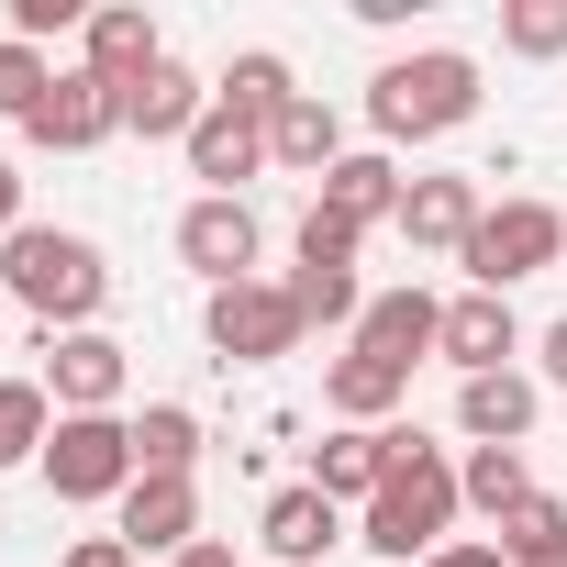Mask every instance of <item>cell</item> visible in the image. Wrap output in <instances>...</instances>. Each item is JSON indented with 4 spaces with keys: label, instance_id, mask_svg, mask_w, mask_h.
<instances>
[{
    "label": "cell",
    "instance_id": "26",
    "mask_svg": "<svg viewBox=\"0 0 567 567\" xmlns=\"http://www.w3.org/2000/svg\"><path fill=\"white\" fill-rule=\"evenodd\" d=\"M45 434H56L45 379H0V467H45Z\"/></svg>",
    "mask_w": 567,
    "mask_h": 567
},
{
    "label": "cell",
    "instance_id": "9",
    "mask_svg": "<svg viewBox=\"0 0 567 567\" xmlns=\"http://www.w3.org/2000/svg\"><path fill=\"white\" fill-rule=\"evenodd\" d=\"M123 379H134V357H123L101 323H90V334H45V401H56V412H112Z\"/></svg>",
    "mask_w": 567,
    "mask_h": 567
},
{
    "label": "cell",
    "instance_id": "31",
    "mask_svg": "<svg viewBox=\"0 0 567 567\" xmlns=\"http://www.w3.org/2000/svg\"><path fill=\"white\" fill-rule=\"evenodd\" d=\"M301 267H357V223L312 200V212H301Z\"/></svg>",
    "mask_w": 567,
    "mask_h": 567
},
{
    "label": "cell",
    "instance_id": "12",
    "mask_svg": "<svg viewBox=\"0 0 567 567\" xmlns=\"http://www.w3.org/2000/svg\"><path fill=\"white\" fill-rule=\"evenodd\" d=\"M112 512H123L112 534H123L134 556H189V545H200V489H189V478H134Z\"/></svg>",
    "mask_w": 567,
    "mask_h": 567
},
{
    "label": "cell",
    "instance_id": "30",
    "mask_svg": "<svg viewBox=\"0 0 567 567\" xmlns=\"http://www.w3.org/2000/svg\"><path fill=\"white\" fill-rule=\"evenodd\" d=\"M501 45H512V56H567V0H512V12H501Z\"/></svg>",
    "mask_w": 567,
    "mask_h": 567
},
{
    "label": "cell",
    "instance_id": "13",
    "mask_svg": "<svg viewBox=\"0 0 567 567\" xmlns=\"http://www.w3.org/2000/svg\"><path fill=\"white\" fill-rule=\"evenodd\" d=\"M334 534H346V501H323L312 478H301V489H278V501L256 512V545H267L278 567H323V556H334Z\"/></svg>",
    "mask_w": 567,
    "mask_h": 567
},
{
    "label": "cell",
    "instance_id": "8",
    "mask_svg": "<svg viewBox=\"0 0 567 567\" xmlns=\"http://www.w3.org/2000/svg\"><path fill=\"white\" fill-rule=\"evenodd\" d=\"M256 245H267V223H256L245 200H212V189H200V200L178 212V256H189V267L212 278V290H234V278H256Z\"/></svg>",
    "mask_w": 567,
    "mask_h": 567
},
{
    "label": "cell",
    "instance_id": "10",
    "mask_svg": "<svg viewBox=\"0 0 567 567\" xmlns=\"http://www.w3.org/2000/svg\"><path fill=\"white\" fill-rule=\"evenodd\" d=\"M434 334H445V301L434 290H379L368 312H357V357H379V368H423L434 357Z\"/></svg>",
    "mask_w": 567,
    "mask_h": 567
},
{
    "label": "cell",
    "instance_id": "25",
    "mask_svg": "<svg viewBox=\"0 0 567 567\" xmlns=\"http://www.w3.org/2000/svg\"><path fill=\"white\" fill-rule=\"evenodd\" d=\"M489 545H501L512 567H567V501H545V489H534L523 512H501V523H489Z\"/></svg>",
    "mask_w": 567,
    "mask_h": 567
},
{
    "label": "cell",
    "instance_id": "1",
    "mask_svg": "<svg viewBox=\"0 0 567 567\" xmlns=\"http://www.w3.org/2000/svg\"><path fill=\"white\" fill-rule=\"evenodd\" d=\"M0 290H12L45 334H90L101 301H112V256L90 234H56V223H23L12 245H0Z\"/></svg>",
    "mask_w": 567,
    "mask_h": 567
},
{
    "label": "cell",
    "instance_id": "14",
    "mask_svg": "<svg viewBox=\"0 0 567 567\" xmlns=\"http://www.w3.org/2000/svg\"><path fill=\"white\" fill-rule=\"evenodd\" d=\"M79 68H90V79H112V90H134V79H156V68H167V45H156V23L134 12V0H101L90 34H79Z\"/></svg>",
    "mask_w": 567,
    "mask_h": 567
},
{
    "label": "cell",
    "instance_id": "17",
    "mask_svg": "<svg viewBox=\"0 0 567 567\" xmlns=\"http://www.w3.org/2000/svg\"><path fill=\"white\" fill-rule=\"evenodd\" d=\"M478 178H412L401 189V234L423 245V256H467V234H478Z\"/></svg>",
    "mask_w": 567,
    "mask_h": 567
},
{
    "label": "cell",
    "instance_id": "4",
    "mask_svg": "<svg viewBox=\"0 0 567 567\" xmlns=\"http://www.w3.org/2000/svg\"><path fill=\"white\" fill-rule=\"evenodd\" d=\"M145 467H134V423L123 412H56L45 434V489L56 501H123Z\"/></svg>",
    "mask_w": 567,
    "mask_h": 567
},
{
    "label": "cell",
    "instance_id": "34",
    "mask_svg": "<svg viewBox=\"0 0 567 567\" xmlns=\"http://www.w3.org/2000/svg\"><path fill=\"white\" fill-rule=\"evenodd\" d=\"M68 567H145L123 534H90V545H68Z\"/></svg>",
    "mask_w": 567,
    "mask_h": 567
},
{
    "label": "cell",
    "instance_id": "3",
    "mask_svg": "<svg viewBox=\"0 0 567 567\" xmlns=\"http://www.w3.org/2000/svg\"><path fill=\"white\" fill-rule=\"evenodd\" d=\"M478 112V56H456V45H423V56H390L379 79H368V123L390 134V145H423V134H456Z\"/></svg>",
    "mask_w": 567,
    "mask_h": 567
},
{
    "label": "cell",
    "instance_id": "15",
    "mask_svg": "<svg viewBox=\"0 0 567 567\" xmlns=\"http://www.w3.org/2000/svg\"><path fill=\"white\" fill-rule=\"evenodd\" d=\"M390 467H401V423H379V434L334 423V434L312 445V489H323V501H379Z\"/></svg>",
    "mask_w": 567,
    "mask_h": 567
},
{
    "label": "cell",
    "instance_id": "5",
    "mask_svg": "<svg viewBox=\"0 0 567 567\" xmlns=\"http://www.w3.org/2000/svg\"><path fill=\"white\" fill-rule=\"evenodd\" d=\"M200 334H212L223 368H267V357H290L312 323H301V301H290V278H234V290H212Z\"/></svg>",
    "mask_w": 567,
    "mask_h": 567
},
{
    "label": "cell",
    "instance_id": "16",
    "mask_svg": "<svg viewBox=\"0 0 567 567\" xmlns=\"http://www.w3.org/2000/svg\"><path fill=\"white\" fill-rule=\"evenodd\" d=\"M256 167H267V123L234 112V101H212L200 134H189V178H212V200H234V178H256Z\"/></svg>",
    "mask_w": 567,
    "mask_h": 567
},
{
    "label": "cell",
    "instance_id": "32",
    "mask_svg": "<svg viewBox=\"0 0 567 567\" xmlns=\"http://www.w3.org/2000/svg\"><path fill=\"white\" fill-rule=\"evenodd\" d=\"M45 34H90V0H12V45H45Z\"/></svg>",
    "mask_w": 567,
    "mask_h": 567
},
{
    "label": "cell",
    "instance_id": "7",
    "mask_svg": "<svg viewBox=\"0 0 567 567\" xmlns=\"http://www.w3.org/2000/svg\"><path fill=\"white\" fill-rule=\"evenodd\" d=\"M34 145H56V156H90V145H112L123 134V90L112 79H90V68H56V90L34 101V123H23Z\"/></svg>",
    "mask_w": 567,
    "mask_h": 567
},
{
    "label": "cell",
    "instance_id": "21",
    "mask_svg": "<svg viewBox=\"0 0 567 567\" xmlns=\"http://www.w3.org/2000/svg\"><path fill=\"white\" fill-rule=\"evenodd\" d=\"M401 390H412V379H401V368H379V357H357V346L323 368V412H334V423H357V434H379V423L401 412Z\"/></svg>",
    "mask_w": 567,
    "mask_h": 567
},
{
    "label": "cell",
    "instance_id": "2",
    "mask_svg": "<svg viewBox=\"0 0 567 567\" xmlns=\"http://www.w3.org/2000/svg\"><path fill=\"white\" fill-rule=\"evenodd\" d=\"M456 512H467V501H456V467L401 423V467H390V478H379V501H368V545H379V556H401V567H423L434 545H456Z\"/></svg>",
    "mask_w": 567,
    "mask_h": 567
},
{
    "label": "cell",
    "instance_id": "29",
    "mask_svg": "<svg viewBox=\"0 0 567 567\" xmlns=\"http://www.w3.org/2000/svg\"><path fill=\"white\" fill-rule=\"evenodd\" d=\"M56 90V68H45V45H12V34H0V112H12V123H34V101Z\"/></svg>",
    "mask_w": 567,
    "mask_h": 567
},
{
    "label": "cell",
    "instance_id": "36",
    "mask_svg": "<svg viewBox=\"0 0 567 567\" xmlns=\"http://www.w3.org/2000/svg\"><path fill=\"white\" fill-rule=\"evenodd\" d=\"M167 567H245V556H234L223 534H200V545H189V556H167Z\"/></svg>",
    "mask_w": 567,
    "mask_h": 567
},
{
    "label": "cell",
    "instance_id": "35",
    "mask_svg": "<svg viewBox=\"0 0 567 567\" xmlns=\"http://www.w3.org/2000/svg\"><path fill=\"white\" fill-rule=\"evenodd\" d=\"M12 234H23V167L0 156V245H12Z\"/></svg>",
    "mask_w": 567,
    "mask_h": 567
},
{
    "label": "cell",
    "instance_id": "6",
    "mask_svg": "<svg viewBox=\"0 0 567 567\" xmlns=\"http://www.w3.org/2000/svg\"><path fill=\"white\" fill-rule=\"evenodd\" d=\"M567 256V212H545V200H501V212H478V234H467V278L478 290H501L512 301V278H534V267H556Z\"/></svg>",
    "mask_w": 567,
    "mask_h": 567
},
{
    "label": "cell",
    "instance_id": "28",
    "mask_svg": "<svg viewBox=\"0 0 567 567\" xmlns=\"http://www.w3.org/2000/svg\"><path fill=\"white\" fill-rule=\"evenodd\" d=\"M290 301H301V323H357L368 312L357 267H290Z\"/></svg>",
    "mask_w": 567,
    "mask_h": 567
},
{
    "label": "cell",
    "instance_id": "18",
    "mask_svg": "<svg viewBox=\"0 0 567 567\" xmlns=\"http://www.w3.org/2000/svg\"><path fill=\"white\" fill-rule=\"evenodd\" d=\"M200 112H212V90H200L178 56H167L156 79H134V90H123V134H145V145H167V134L189 145V134H200Z\"/></svg>",
    "mask_w": 567,
    "mask_h": 567
},
{
    "label": "cell",
    "instance_id": "37",
    "mask_svg": "<svg viewBox=\"0 0 567 567\" xmlns=\"http://www.w3.org/2000/svg\"><path fill=\"white\" fill-rule=\"evenodd\" d=\"M545 379H556V390H567V312H556V323H545Z\"/></svg>",
    "mask_w": 567,
    "mask_h": 567
},
{
    "label": "cell",
    "instance_id": "33",
    "mask_svg": "<svg viewBox=\"0 0 567 567\" xmlns=\"http://www.w3.org/2000/svg\"><path fill=\"white\" fill-rule=\"evenodd\" d=\"M423 567H512V556H501V545H489V534H456V545H434V556H423Z\"/></svg>",
    "mask_w": 567,
    "mask_h": 567
},
{
    "label": "cell",
    "instance_id": "27",
    "mask_svg": "<svg viewBox=\"0 0 567 567\" xmlns=\"http://www.w3.org/2000/svg\"><path fill=\"white\" fill-rule=\"evenodd\" d=\"M189 456H200V423H189L178 401H145V412H134V467H145V478H189Z\"/></svg>",
    "mask_w": 567,
    "mask_h": 567
},
{
    "label": "cell",
    "instance_id": "20",
    "mask_svg": "<svg viewBox=\"0 0 567 567\" xmlns=\"http://www.w3.org/2000/svg\"><path fill=\"white\" fill-rule=\"evenodd\" d=\"M401 189H412V178H401L379 145H357V156H334V178H323V212H346V223L368 234V223H401Z\"/></svg>",
    "mask_w": 567,
    "mask_h": 567
},
{
    "label": "cell",
    "instance_id": "24",
    "mask_svg": "<svg viewBox=\"0 0 567 567\" xmlns=\"http://www.w3.org/2000/svg\"><path fill=\"white\" fill-rule=\"evenodd\" d=\"M456 501H467V512H489V523H501V512H523V501H534L523 445H478V456L456 467Z\"/></svg>",
    "mask_w": 567,
    "mask_h": 567
},
{
    "label": "cell",
    "instance_id": "11",
    "mask_svg": "<svg viewBox=\"0 0 567 567\" xmlns=\"http://www.w3.org/2000/svg\"><path fill=\"white\" fill-rule=\"evenodd\" d=\"M512 346H523V323H512V301H501V290H467V301H445V334H434V357H445L456 379H501V368H512Z\"/></svg>",
    "mask_w": 567,
    "mask_h": 567
},
{
    "label": "cell",
    "instance_id": "19",
    "mask_svg": "<svg viewBox=\"0 0 567 567\" xmlns=\"http://www.w3.org/2000/svg\"><path fill=\"white\" fill-rule=\"evenodd\" d=\"M534 412H545V379H523V368H501V379H467V390H456L467 445H523V434H534Z\"/></svg>",
    "mask_w": 567,
    "mask_h": 567
},
{
    "label": "cell",
    "instance_id": "23",
    "mask_svg": "<svg viewBox=\"0 0 567 567\" xmlns=\"http://www.w3.org/2000/svg\"><path fill=\"white\" fill-rule=\"evenodd\" d=\"M212 101H234V112H256V123H278L301 101V79H290V56H267V45H245L223 79H212Z\"/></svg>",
    "mask_w": 567,
    "mask_h": 567
},
{
    "label": "cell",
    "instance_id": "22",
    "mask_svg": "<svg viewBox=\"0 0 567 567\" xmlns=\"http://www.w3.org/2000/svg\"><path fill=\"white\" fill-rule=\"evenodd\" d=\"M334 156H346V123H334V101H290L267 123V167H312V178H334Z\"/></svg>",
    "mask_w": 567,
    "mask_h": 567
}]
</instances>
